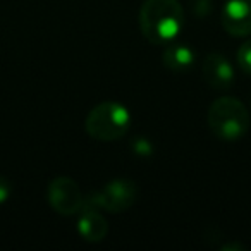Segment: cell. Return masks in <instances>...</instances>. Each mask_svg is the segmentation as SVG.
<instances>
[{"mask_svg": "<svg viewBox=\"0 0 251 251\" xmlns=\"http://www.w3.org/2000/svg\"><path fill=\"white\" fill-rule=\"evenodd\" d=\"M184 12L177 0H147L140 9V28L153 45H167L179 35Z\"/></svg>", "mask_w": 251, "mask_h": 251, "instance_id": "obj_1", "label": "cell"}, {"mask_svg": "<svg viewBox=\"0 0 251 251\" xmlns=\"http://www.w3.org/2000/svg\"><path fill=\"white\" fill-rule=\"evenodd\" d=\"M208 126L219 140L237 141L250 129V112L237 98H217L208 108Z\"/></svg>", "mask_w": 251, "mask_h": 251, "instance_id": "obj_2", "label": "cell"}, {"mask_svg": "<svg viewBox=\"0 0 251 251\" xmlns=\"http://www.w3.org/2000/svg\"><path fill=\"white\" fill-rule=\"evenodd\" d=\"M131 126L129 110L117 101H101L91 108L84 121V129L93 140L115 141L126 136Z\"/></svg>", "mask_w": 251, "mask_h": 251, "instance_id": "obj_3", "label": "cell"}, {"mask_svg": "<svg viewBox=\"0 0 251 251\" xmlns=\"http://www.w3.org/2000/svg\"><path fill=\"white\" fill-rule=\"evenodd\" d=\"M138 195H140V189L136 182H133L131 179H115L108 182L103 189H100L95 196L84 200V203L97 206V208L100 206L112 213H121L129 210L136 203Z\"/></svg>", "mask_w": 251, "mask_h": 251, "instance_id": "obj_4", "label": "cell"}, {"mask_svg": "<svg viewBox=\"0 0 251 251\" xmlns=\"http://www.w3.org/2000/svg\"><path fill=\"white\" fill-rule=\"evenodd\" d=\"M47 196H49L50 206L60 215H74V213L81 212L84 205L79 186L69 177L53 179L49 184Z\"/></svg>", "mask_w": 251, "mask_h": 251, "instance_id": "obj_5", "label": "cell"}, {"mask_svg": "<svg viewBox=\"0 0 251 251\" xmlns=\"http://www.w3.org/2000/svg\"><path fill=\"white\" fill-rule=\"evenodd\" d=\"M224 29L236 38L251 35V0H227L220 18Z\"/></svg>", "mask_w": 251, "mask_h": 251, "instance_id": "obj_6", "label": "cell"}, {"mask_svg": "<svg viewBox=\"0 0 251 251\" xmlns=\"http://www.w3.org/2000/svg\"><path fill=\"white\" fill-rule=\"evenodd\" d=\"M203 76L213 90H227L234 81V71L224 55L210 53L203 62Z\"/></svg>", "mask_w": 251, "mask_h": 251, "instance_id": "obj_7", "label": "cell"}, {"mask_svg": "<svg viewBox=\"0 0 251 251\" xmlns=\"http://www.w3.org/2000/svg\"><path fill=\"white\" fill-rule=\"evenodd\" d=\"M97 206H91L84 203L81 208V219L77 224V229L83 239L90 241V243H98L101 241L108 232V224L107 220L101 217V213L97 212Z\"/></svg>", "mask_w": 251, "mask_h": 251, "instance_id": "obj_8", "label": "cell"}, {"mask_svg": "<svg viewBox=\"0 0 251 251\" xmlns=\"http://www.w3.org/2000/svg\"><path fill=\"white\" fill-rule=\"evenodd\" d=\"M164 64L172 73H186L195 64V52L186 43H167L164 50Z\"/></svg>", "mask_w": 251, "mask_h": 251, "instance_id": "obj_9", "label": "cell"}, {"mask_svg": "<svg viewBox=\"0 0 251 251\" xmlns=\"http://www.w3.org/2000/svg\"><path fill=\"white\" fill-rule=\"evenodd\" d=\"M237 64L244 73L251 74V40L239 47L237 50Z\"/></svg>", "mask_w": 251, "mask_h": 251, "instance_id": "obj_10", "label": "cell"}, {"mask_svg": "<svg viewBox=\"0 0 251 251\" xmlns=\"http://www.w3.org/2000/svg\"><path fill=\"white\" fill-rule=\"evenodd\" d=\"M11 191H12L11 182H9L5 177H2V176H0V205L7 201L9 196H11Z\"/></svg>", "mask_w": 251, "mask_h": 251, "instance_id": "obj_11", "label": "cell"}, {"mask_svg": "<svg viewBox=\"0 0 251 251\" xmlns=\"http://www.w3.org/2000/svg\"><path fill=\"white\" fill-rule=\"evenodd\" d=\"M136 141V145H138V153L140 155H148V151L151 150V147L147 143L145 140H134Z\"/></svg>", "mask_w": 251, "mask_h": 251, "instance_id": "obj_12", "label": "cell"}]
</instances>
